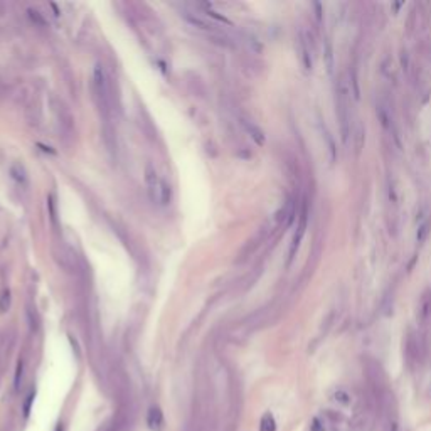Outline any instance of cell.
I'll list each match as a JSON object with an SVG mask.
<instances>
[{
	"label": "cell",
	"instance_id": "obj_1",
	"mask_svg": "<svg viewBox=\"0 0 431 431\" xmlns=\"http://www.w3.org/2000/svg\"><path fill=\"white\" fill-rule=\"evenodd\" d=\"M349 93H351V86L347 84L344 76H340L337 81L335 89V113L340 123V135H342V142L349 143V135H351V103H349Z\"/></svg>",
	"mask_w": 431,
	"mask_h": 431
},
{
	"label": "cell",
	"instance_id": "obj_2",
	"mask_svg": "<svg viewBox=\"0 0 431 431\" xmlns=\"http://www.w3.org/2000/svg\"><path fill=\"white\" fill-rule=\"evenodd\" d=\"M342 421L339 413L330 411V409H325V411L318 413L313 420L310 421L308 431H339L337 426Z\"/></svg>",
	"mask_w": 431,
	"mask_h": 431
},
{
	"label": "cell",
	"instance_id": "obj_3",
	"mask_svg": "<svg viewBox=\"0 0 431 431\" xmlns=\"http://www.w3.org/2000/svg\"><path fill=\"white\" fill-rule=\"evenodd\" d=\"M404 354H406V361L411 368L413 366L421 364L425 359V356H426L423 339H421L420 335L409 334L408 339H406V345H404Z\"/></svg>",
	"mask_w": 431,
	"mask_h": 431
},
{
	"label": "cell",
	"instance_id": "obj_4",
	"mask_svg": "<svg viewBox=\"0 0 431 431\" xmlns=\"http://www.w3.org/2000/svg\"><path fill=\"white\" fill-rule=\"evenodd\" d=\"M93 83H95V91L98 98L101 100V103L105 106H108V101H110V84H108V76L103 69V66H98L95 67V74H93Z\"/></svg>",
	"mask_w": 431,
	"mask_h": 431
},
{
	"label": "cell",
	"instance_id": "obj_5",
	"mask_svg": "<svg viewBox=\"0 0 431 431\" xmlns=\"http://www.w3.org/2000/svg\"><path fill=\"white\" fill-rule=\"evenodd\" d=\"M297 44H298V53H300V59L304 62L305 69H311L313 67V56H311V42H310V36L307 34L300 32L298 34V39H297Z\"/></svg>",
	"mask_w": 431,
	"mask_h": 431
},
{
	"label": "cell",
	"instance_id": "obj_6",
	"mask_svg": "<svg viewBox=\"0 0 431 431\" xmlns=\"http://www.w3.org/2000/svg\"><path fill=\"white\" fill-rule=\"evenodd\" d=\"M351 133H354V148H356V155H361L362 147H364V142H366V128H364V123H362L361 118H356Z\"/></svg>",
	"mask_w": 431,
	"mask_h": 431
},
{
	"label": "cell",
	"instance_id": "obj_7",
	"mask_svg": "<svg viewBox=\"0 0 431 431\" xmlns=\"http://www.w3.org/2000/svg\"><path fill=\"white\" fill-rule=\"evenodd\" d=\"M318 126H320V133H322V138L323 142L327 143V150H328V157H330V162L334 164L337 160V147H335V142H334V136L328 131L327 125L323 123V120H318Z\"/></svg>",
	"mask_w": 431,
	"mask_h": 431
},
{
	"label": "cell",
	"instance_id": "obj_8",
	"mask_svg": "<svg viewBox=\"0 0 431 431\" xmlns=\"http://www.w3.org/2000/svg\"><path fill=\"white\" fill-rule=\"evenodd\" d=\"M147 425L152 431L164 430L165 421H164V415H162V411L159 408H150V411H148V415H147Z\"/></svg>",
	"mask_w": 431,
	"mask_h": 431
},
{
	"label": "cell",
	"instance_id": "obj_9",
	"mask_svg": "<svg viewBox=\"0 0 431 431\" xmlns=\"http://www.w3.org/2000/svg\"><path fill=\"white\" fill-rule=\"evenodd\" d=\"M418 317L423 323L428 322V318L431 317V292H426L423 298L420 302V308H418Z\"/></svg>",
	"mask_w": 431,
	"mask_h": 431
},
{
	"label": "cell",
	"instance_id": "obj_10",
	"mask_svg": "<svg viewBox=\"0 0 431 431\" xmlns=\"http://www.w3.org/2000/svg\"><path fill=\"white\" fill-rule=\"evenodd\" d=\"M241 123H243V126L246 128V131H247V133L251 135V138H253L256 143H258V145H263V143H264V135H263L261 128H259V126H256L253 122L246 120V118H243V120H241Z\"/></svg>",
	"mask_w": 431,
	"mask_h": 431
},
{
	"label": "cell",
	"instance_id": "obj_11",
	"mask_svg": "<svg viewBox=\"0 0 431 431\" xmlns=\"http://www.w3.org/2000/svg\"><path fill=\"white\" fill-rule=\"evenodd\" d=\"M332 399H334L337 404H340V406H344V408L351 406V403H352L351 394H349L347 391H344V389H337V391L334 392V396H332Z\"/></svg>",
	"mask_w": 431,
	"mask_h": 431
},
{
	"label": "cell",
	"instance_id": "obj_12",
	"mask_svg": "<svg viewBox=\"0 0 431 431\" xmlns=\"http://www.w3.org/2000/svg\"><path fill=\"white\" fill-rule=\"evenodd\" d=\"M386 416V423H384V431H399V421L392 411L384 413Z\"/></svg>",
	"mask_w": 431,
	"mask_h": 431
},
{
	"label": "cell",
	"instance_id": "obj_13",
	"mask_svg": "<svg viewBox=\"0 0 431 431\" xmlns=\"http://www.w3.org/2000/svg\"><path fill=\"white\" fill-rule=\"evenodd\" d=\"M259 431H276V421L270 413H266L261 418V425H259Z\"/></svg>",
	"mask_w": 431,
	"mask_h": 431
},
{
	"label": "cell",
	"instance_id": "obj_14",
	"mask_svg": "<svg viewBox=\"0 0 431 431\" xmlns=\"http://www.w3.org/2000/svg\"><path fill=\"white\" fill-rule=\"evenodd\" d=\"M10 174H12V177H14L15 181H19V182H25V181H27L25 170H24L22 165H19V164H15L14 167L10 169Z\"/></svg>",
	"mask_w": 431,
	"mask_h": 431
},
{
	"label": "cell",
	"instance_id": "obj_15",
	"mask_svg": "<svg viewBox=\"0 0 431 431\" xmlns=\"http://www.w3.org/2000/svg\"><path fill=\"white\" fill-rule=\"evenodd\" d=\"M351 74H352L351 81H352V86H354V98H356V100H359L361 91H359V83H357V72H356V67H352Z\"/></svg>",
	"mask_w": 431,
	"mask_h": 431
},
{
	"label": "cell",
	"instance_id": "obj_16",
	"mask_svg": "<svg viewBox=\"0 0 431 431\" xmlns=\"http://www.w3.org/2000/svg\"><path fill=\"white\" fill-rule=\"evenodd\" d=\"M430 223H425L423 226H421L420 229H418V234H416V240L420 243H423L426 240V236H428V231H430Z\"/></svg>",
	"mask_w": 431,
	"mask_h": 431
},
{
	"label": "cell",
	"instance_id": "obj_17",
	"mask_svg": "<svg viewBox=\"0 0 431 431\" xmlns=\"http://www.w3.org/2000/svg\"><path fill=\"white\" fill-rule=\"evenodd\" d=\"M325 58H327V67L328 71H332V67H334V62H332V46L330 42L325 41Z\"/></svg>",
	"mask_w": 431,
	"mask_h": 431
}]
</instances>
